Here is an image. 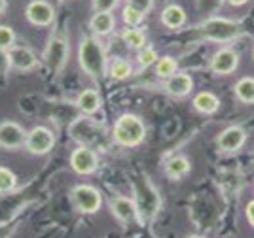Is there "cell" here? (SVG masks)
<instances>
[{
	"label": "cell",
	"mask_w": 254,
	"mask_h": 238,
	"mask_svg": "<svg viewBox=\"0 0 254 238\" xmlns=\"http://www.w3.org/2000/svg\"><path fill=\"white\" fill-rule=\"evenodd\" d=\"M78 59L85 74H89L93 80H103L106 74V53L103 44L95 36L84 38L78 49Z\"/></svg>",
	"instance_id": "cell-1"
},
{
	"label": "cell",
	"mask_w": 254,
	"mask_h": 238,
	"mask_svg": "<svg viewBox=\"0 0 254 238\" xmlns=\"http://www.w3.org/2000/svg\"><path fill=\"white\" fill-rule=\"evenodd\" d=\"M133 191H135V206H137L138 218L142 223H146L159 210V195L154 189L146 178H140L137 182H133Z\"/></svg>",
	"instance_id": "cell-2"
},
{
	"label": "cell",
	"mask_w": 254,
	"mask_h": 238,
	"mask_svg": "<svg viewBox=\"0 0 254 238\" xmlns=\"http://www.w3.org/2000/svg\"><path fill=\"white\" fill-rule=\"evenodd\" d=\"M144 135H146V127L140 121V117L133 114H124L122 117H118L114 125V140L120 145L135 147L144 140Z\"/></svg>",
	"instance_id": "cell-3"
},
{
	"label": "cell",
	"mask_w": 254,
	"mask_h": 238,
	"mask_svg": "<svg viewBox=\"0 0 254 238\" xmlns=\"http://www.w3.org/2000/svg\"><path fill=\"white\" fill-rule=\"evenodd\" d=\"M201 32L212 42H232L241 36V27L232 19L211 17L201 25Z\"/></svg>",
	"instance_id": "cell-4"
},
{
	"label": "cell",
	"mask_w": 254,
	"mask_h": 238,
	"mask_svg": "<svg viewBox=\"0 0 254 238\" xmlns=\"http://www.w3.org/2000/svg\"><path fill=\"white\" fill-rule=\"evenodd\" d=\"M72 204L78 212L84 214H95L103 204V197L91 186H76L72 189Z\"/></svg>",
	"instance_id": "cell-5"
},
{
	"label": "cell",
	"mask_w": 254,
	"mask_h": 238,
	"mask_svg": "<svg viewBox=\"0 0 254 238\" xmlns=\"http://www.w3.org/2000/svg\"><path fill=\"white\" fill-rule=\"evenodd\" d=\"M66 55H68V46L63 36H55L50 40L46 51H44V62L46 66L50 68L52 74H57L63 68L64 61H66Z\"/></svg>",
	"instance_id": "cell-6"
},
{
	"label": "cell",
	"mask_w": 254,
	"mask_h": 238,
	"mask_svg": "<svg viewBox=\"0 0 254 238\" xmlns=\"http://www.w3.org/2000/svg\"><path fill=\"white\" fill-rule=\"evenodd\" d=\"M97 165H99V159H97L95 149L91 147H78L72 151L70 155V166L76 174H82V176H87V174H93L97 170Z\"/></svg>",
	"instance_id": "cell-7"
},
{
	"label": "cell",
	"mask_w": 254,
	"mask_h": 238,
	"mask_svg": "<svg viewBox=\"0 0 254 238\" xmlns=\"http://www.w3.org/2000/svg\"><path fill=\"white\" fill-rule=\"evenodd\" d=\"M27 149L34 153V155H44V153H48L50 149H52L53 145H55V136L50 129H46V127H36V129H32L29 136H27Z\"/></svg>",
	"instance_id": "cell-8"
},
{
	"label": "cell",
	"mask_w": 254,
	"mask_h": 238,
	"mask_svg": "<svg viewBox=\"0 0 254 238\" xmlns=\"http://www.w3.org/2000/svg\"><path fill=\"white\" fill-rule=\"evenodd\" d=\"M239 66V55L233 51L232 48H222L212 55L211 59V70L216 76H228L237 70Z\"/></svg>",
	"instance_id": "cell-9"
},
{
	"label": "cell",
	"mask_w": 254,
	"mask_h": 238,
	"mask_svg": "<svg viewBox=\"0 0 254 238\" xmlns=\"http://www.w3.org/2000/svg\"><path fill=\"white\" fill-rule=\"evenodd\" d=\"M25 15L36 27H48L55 19V11H53V8L46 0H34V2H31L27 6V10H25Z\"/></svg>",
	"instance_id": "cell-10"
},
{
	"label": "cell",
	"mask_w": 254,
	"mask_h": 238,
	"mask_svg": "<svg viewBox=\"0 0 254 238\" xmlns=\"http://www.w3.org/2000/svg\"><path fill=\"white\" fill-rule=\"evenodd\" d=\"M245 142H247V133H245V129H241V127H228L216 138L218 147L222 151H226V153H233V151L241 149L245 145Z\"/></svg>",
	"instance_id": "cell-11"
},
{
	"label": "cell",
	"mask_w": 254,
	"mask_h": 238,
	"mask_svg": "<svg viewBox=\"0 0 254 238\" xmlns=\"http://www.w3.org/2000/svg\"><path fill=\"white\" fill-rule=\"evenodd\" d=\"M110 210L114 214V218L122 223H131L138 218L137 206H135V200L127 197H116L110 202Z\"/></svg>",
	"instance_id": "cell-12"
},
{
	"label": "cell",
	"mask_w": 254,
	"mask_h": 238,
	"mask_svg": "<svg viewBox=\"0 0 254 238\" xmlns=\"http://www.w3.org/2000/svg\"><path fill=\"white\" fill-rule=\"evenodd\" d=\"M25 140V131L17 123H11V121H6V123L0 125V145L4 147H19Z\"/></svg>",
	"instance_id": "cell-13"
},
{
	"label": "cell",
	"mask_w": 254,
	"mask_h": 238,
	"mask_svg": "<svg viewBox=\"0 0 254 238\" xmlns=\"http://www.w3.org/2000/svg\"><path fill=\"white\" fill-rule=\"evenodd\" d=\"M165 89H167V93L173 95V96H186V95L193 89V80H191L190 74L177 72V74H173L171 78H167Z\"/></svg>",
	"instance_id": "cell-14"
},
{
	"label": "cell",
	"mask_w": 254,
	"mask_h": 238,
	"mask_svg": "<svg viewBox=\"0 0 254 238\" xmlns=\"http://www.w3.org/2000/svg\"><path fill=\"white\" fill-rule=\"evenodd\" d=\"M8 61L13 68H17V70H31L36 66V57H34V53L31 49H27V48H11L8 49Z\"/></svg>",
	"instance_id": "cell-15"
},
{
	"label": "cell",
	"mask_w": 254,
	"mask_h": 238,
	"mask_svg": "<svg viewBox=\"0 0 254 238\" xmlns=\"http://www.w3.org/2000/svg\"><path fill=\"white\" fill-rule=\"evenodd\" d=\"M89 25H91V31L95 32L97 36H108L116 27V19L110 11H95Z\"/></svg>",
	"instance_id": "cell-16"
},
{
	"label": "cell",
	"mask_w": 254,
	"mask_h": 238,
	"mask_svg": "<svg viewBox=\"0 0 254 238\" xmlns=\"http://www.w3.org/2000/svg\"><path fill=\"white\" fill-rule=\"evenodd\" d=\"M161 23L169 29H180L186 23V11L177 4H169L165 10L161 11Z\"/></svg>",
	"instance_id": "cell-17"
},
{
	"label": "cell",
	"mask_w": 254,
	"mask_h": 238,
	"mask_svg": "<svg viewBox=\"0 0 254 238\" xmlns=\"http://www.w3.org/2000/svg\"><path fill=\"white\" fill-rule=\"evenodd\" d=\"M76 104H78L80 112H84L85 115H91L101 108V96H99L95 89H85V91L80 93Z\"/></svg>",
	"instance_id": "cell-18"
},
{
	"label": "cell",
	"mask_w": 254,
	"mask_h": 238,
	"mask_svg": "<svg viewBox=\"0 0 254 238\" xmlns=\"http://www.w3.org/2000/svg\"><path fill=\"white\" fill-rule=\"evenodd\" d=\"M191 104H193V108H195L197 112H201V114H214V112L220 108V100H218V96L209 93V91H201V93H197Z\"/></svg>",
	"instance_id": "cell-19"
},
{
	"label": "cell",
	"mask_w": 254,
	"mask_h": 238,
	"mask_svg": "<svg viewBox=\"0 0 254 238\" xmlns=\"http://www.w3.org/2000/svg\"><path fill=\"white\" fill-rule=\"evenodd\" d=\"M188 172H190V161L182 155L173 157L165 165V174L171 180H180L182 176H186Z\"/></svg>",
	"instance_id": "cell-20"
},
{
	"label": "cell",
	"mask_w": 254,
	"mask_h": 238,
	"mask_svg": "<svg viewBox=\"0 0 254 238\" xmlns=\"http://www.w3.org/2000/svg\"><path fill=\"white\" fill-rule=\"evenodd\" d=\"M235 96L245 104H254V78H241L235 83Z\"/></svg>",
	"instance_id": "cell-21"
},
{
	"label": "cell",
	"mask_w": 254,
	"mask_h": 238,
	"mask_svg": "<svg viewBox=\"0 0 254 238\" xmlns=\"http://www.w3.org/2000/svg\"><path fill=\"white\" fill-rule=\"evenodd\" d=\"M122 40L124 44H127V48H131V49H142V48H146L144 44H146V34L142 31H138V29H126V31L122 32Z\"/></svg>",
	"instance_id": "cell-22"
},
{
	"label": "cell",
	"mask_w": 254,
	"mask_h": 238,
	"mask_svg": "<svg viewBox=\"0 0 254 238\" xmlns=\"http://www.w3.org/2000/svg\"><path fill=\"white\" fill-rule=\"evenodd\" d=\"M131 74H133V66L126 59H116L110 66V76L114 80H127Z\"/></svg>",
	"instance_id": "cell-23"
},
{
	"label": "cell",
	"mask_w": 254,
	"mask_h": 238,
	"mask_svg": "<svg viewBox=\"0 0 254 238\" xmlns=\"http://www.w3.org/2000/svg\"><path fill=\"white\" fill-rule=\"evenodd\" d=\"M177 68H179V64L173 57H161V59H158V64H156V74L159 78L167 80L173 74H177Z\"/></svg>",
	"instance_id": "cell-24"
},
{
	"label": "cell",
	"mask_w": 254,
	"mask_h": 238,
	"mask_svg": "<svg viewBox=\"0 0 254 238\" xmlns=\"http://www.w3.org/2000/svg\"><path fill=\"white\" fill-rule=\"evenodd\" d=\"M122 17H124V21H126V25L133 27V29H137L138 25H140V21L144 19V15H142L138 10H135L133 6H129V4L122 10Z\"/></svg>",
	"instance_id": "cell-25"
},
{
	"label": "cell",
	"mask_w": 254,
	"mask_h": 238,
	"mask_svg": "<svg viewBox=\"0 0 254 238\" xmlns=\"http://www.w3.org/2000/svg\"><path fill=\"white\" fill-rule=\"evenodd\" d=\"M15 187V174L11 172L10 168L0 166V193L11 191Z\"/></svg>",
	"instance_id": "cell-26"
},
{
	"label": "cell",
	"mask_w": 254,
	"mask_h": 238,
	"mask_svg": "<svg viewBox=\"0 0 254 238\" xmlns=\"http://www.w3.org/2000/svg\"><path fill=\"white\" fill-rule=\"evenodd\" d=\"M13 42H15V34H13V31H11L10 27L2 25V27H0V51H8V49H11Z\"/></svg>",
	"instance_id": "cell-27"
},
{
	"label": "cell",
	"mask_w": 254,
	"mask_h": 238,
	"mask_svg": "<svg viewBox=\"0 0 254 238\" xmlns=\"http://www.w3.org/2000/svg\"><path fill=\"white\" fill-rule=\"evenodd\" d=\"M156 61H158V53H156L154 48H142V49L138 51V64H140L142 68L154 64Z\"/></svg>",
	"instance_id": "cell-28"
},
{
	"label": "cell",
	"mask_w": 254,
	"mask_h": 238,
	"mask_svg": "<svg viewBox=\"0 0 254 238\" xmlns=\"http://www.w3.org/2000/svg\"><path fill=\"white\" fill-rule=\"evenodd\" d=\"M120 0H93V10L95 11H112L118 6Z\"/></svg>",
	"instance_id": "cell-29"
},
{
	"label": "cell",
	"mask_w": 254,
	"mask_h": 238,
	"mask_svg": "<svg viewBox=\"0 0 254 238\" xmlns=\"http://www.w3.org/2000/svg\"><path fill=\"white\" fill-rule=\"evenodd\" d=\"M129 6H133L135 10H138L144 15V13H148V11L152 10L154 0H129Z\"/></svg>",
	"instance_id": "cell-30"
},
{
	"label": "cell",
	"mask_w": 254,
	"mask_h": 238,
	"mask_svg": "<svg viewBox=\"0 0 254 238\" xmlns=\"http://www.w3.org/2000/svg\"><path fill=\"white\" fill-rule=\"evenodd\" d=\"M245 216H247V221L251 223V227H254V200H251L247 208H245Z\"/></svg>",
	"instance_id": "cell-31"
},
{
	"label": "cell",
	"mask_w": 254,
	"mask_h": 238,
	"mask_svg": "<svg viewBox=\"0 0 254 238\" xmlns=\"http://www.w3.org/2000/svg\"><path fill=\"white\" fill-rule=\"evenodd\" d=\"M228 2H230L232 6H245L249 0H228Z\"/></svg>",
	"instance_id": "cell-32"
},
{
	"label": "cell",
	"mask_w": 254,
	"mask_h": 238,
	"mask_svg": "<svg viewBox=\"0 0 254 238\" xmlns=\"http://www.w3.org/2000/svg\"><path fill=\"white\" fill-rule=\"evenodd\" d=\"M6 10V0H0V13Z\"/></svg>",
	"instance_id": "cell-33"
},
{
	"label": "cell",
	"mask_w": 254,
	"mask_h": 238,
	"mask_svg": "<svg viewBox=\"0 0 254 238\" xmlns=\"http://www.w3.org/2000/svg\"><path fill=\"white\" fill-rule=\"evenodd\" d=\"M188 238H205V237H199V235H191V237H188Z\"/></svg>",
	"instance_id": "cell-34"
},
{
	"label": "cell",
	"mask_w": 254,
	"mask_h": 238,
	"mask_svg": "<svg viewBox=\"0 0 254 238\" xmlns=\"http://www.w3.org/2000/svg\"><path fill=\"white\" fill-rule=\"evenodd\" d=\"M253 57H254V49H253Z\"/></svg>",
	"instance_id": "cell-35"
}]
</instances>
